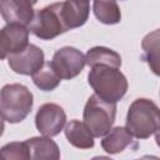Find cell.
<instances>
[{
	"instance_id": "cell-1",
	"label": "cell",
	"mask_w": 160,
	"mask_h": 160,
	"mask_svg": "<svg viewBox=\"0 0 160 160\" xmlns=\"http://www.w3.org/2000/svg\"><path fill=\"white\" fill-rule=\"evenodd\" d=\"M88 81L94 92L109 102H118L128 91V80L119 68L109 65L92 66L88 75Z\"/></svg>"
},
{
	"instance_id": "cell-2",
	"label": "cell",
	"mask_w": 160,
	"mask_h": 160,
	"mask_svg": "<svg viewBox=\"0 0 160 160\" xmlns=\"http://www.w3.org/2000/svg\"><path fill=\"white\" fill-rule=\"evenodd\" d=\"M126 128L138 139H146L160 129V109L145 98L131 102L126 115Z\"/></svg>"
},
{
	"instance_id": "cell-3",
	"label": "cell",
	"mask_w": 160,
	"mask_h": 160,
	"mask_svg": "<svg viewBox=\"0 0 160 160\" xmlns=\"http://www.w3.org/2000/svg\"><path fill=\"white\" fill-rule=\"evenodd\" d=\"M34 104L32 92L22 84H8L0 92L1 118L6 122L22 121L31 111Z\"/></svg>"
},
{
	"instance_id": "cell-4",
	"label": "cell",
	"mask_w": 160,
	"mask_h": 160,
	"mask_svg": "<svg viewBox=\"0 0 160 160\" xmlns=\"http://www.w3.org/2000/svg\"><path fill=\"white\" fill-rule=\"evenodd\" d=\"M115 115L116 104L105 101L96 94H92L88 99L82 112L84 122L95 138L104 136L112 128Z\"/></svg>"
},
{
	"instance_id": "cell-5",
	"label": "cell",
	"mask_w": 160,
	"mask_h": 160,
	"mask_svg": "<svg viewBox=\"0 0 160 160\" xmlns=\"http://www.w3.org/2000/svg\"><path fill=\"white\" fill-rule=\"evenodd\" d=\"M30 32L41 40H51L69 29L66 28L61 15V2H54L39 9L29 25Z\"/></svg>"
},
{
	"instance_id": "cell-6",
	"label": "cell",
	"mask_w": 160,
	"mask_h": 160,
	"mask_svg": "<svg viewBox=\"0 0 160 160\" xmlns=\"http://www.w3.org/2000/svg\"><path fill=\"white\" fill-rule=\"evenodd\" d=\"M55 71L61 79L70 80L76 78L86 65L85 55L72 46L59 49L50 61Z\"/></svg>"
},
{
	"instance_id": "cell-7",
	"label": "cell",
	"mask_w": 160,
	"mask_h": 160,
	"mask_svg": "<svg viewBox=\"0 0 160 160\" xmlns=\"http://www.w3.org/2000/svg\"><path fill=\"white\" fill-rule=\"evenodd\" d=\"M66 124V114L64 109L54 102L41 105L35 116V125L40 134L45 136H56Z\"/></svg>"
},
{
	"instance_id": "cell-8",
	"label": "cell",
	"mask_w": 160,
	"mask_h": 160,
	"mask_svg": "<svg viewBox=\"0 0 160 160\" xmlns=\"http://www.w3.org/2000/svg\"><path fill=\"white\" fill-rule=\"evenodd\" d=\"M44 51L34 44H29L24 50L8 56L10 69L20 75L35 74L44 65Z\"/></svg>"
},
{
	"instance_id": "cell-9",
	"label": "cell",
	"mask_w": 160,
	"mask_h": 160,
	"mask_svg": "<svg viewBox=\"0 0 160 160\" xmlns=\"http://www.w3.org/2000/svg\"><path fill=\"white\" fill-rule=\"evenodd\" d=\"M30 29L22 24H6L0 32L1 59L24 50L29 45Z\"/></svg>"
},
{
	"instance_id": "cell-10",
	"label": "cell",
	"mask_w": 160,
	"mask_h": 160,
	"mask_svg": "<svg viewBox=\"0 0 160 160\" xmlns=\"http://www.w3.org/2000/svg\"><path fill=\"white\" fill-rule=\"evenodd\" d=\"M1 16L6 24H22L29 26L35 11L31 0H1Z\"/></svg>"
},
{
	"instance_id": "cell-11",
	"label": "cell",
	"mask_w": 160,
	"mask_h": 160,
	"mask_svg": "<svg viewBox=\"0 0 160 160\" xmlns=\"http://www.w3.org/2000/svg\"><path fill=\"white\" fill-rule=\"evenodd\" d=\"M90 14V0L61 1V15L69 30L82 26Z\"/></svg>"
},
{
	"instance_id": "cell-12",
	"label": "cell",
	"mask_w": 160,
	"mask_h": 160,
	"mask_svg": "<svg viewBox=\"0 0 160 160\" xmlns=\"http://www.w3.org/2000/svg\"><path fill=\"white\" fill-rule=\"evenodd\" d=\"M68 141L78 149H91L94 146V135L84 121L71 120L64 129Z\"/></svg>"
},
{
	"instance_id": "cell-13",
	"label": "cell",
	"mask_w": 160,
	"mask_h": 160,
	"mask_svg": "<svg viewBox=\"0 0 160 160\" xmlns=\"http://www.w3.org/2000/svg\"><path fill=\"white\" fill-rule=\"evenodd\" d=\"M132 138L134 135L126 126H116L104 135L101 146L108 154H119L132 142Z\"/></svg>"
},
{
	"instance_id": "cell-14",
	"label": "cell",
	"mask_w": 160,
	"mask_h": 160,
	"mask_svg": "<svg viewBox=\"0 0 160 160\" xmlns=\"http://www.w3.org/2000/svg\"><path fill=\"white\" fill-rule=\"evenodd\" d=\"M141 48L144 51V59L150 70L160 76V28L144 36Z\"/></svg>"
},
{
	"instance_id": "cell-15",
	"label": "cell",
	"mask_w": 160,
	"mask_h": 160,
	"mask_svg": "<svg viewBox=\"0 0 160 160\" xmlns=\"http://www.w3.org/2000/svg\"><path fill=\"white\" fill-rule=\"evenodd\" d=\"M31 159H59L60 150L50 136H35L26 140Z\"/></svg>"
},
{
	"instance_id": "cell-16",
	"label": "cell",
	"mask_w": 160,
	"mask_h": 160,
	"mask_svg": "<svg viewBox=\"0 0 160 160\" xmlns=\"http://www.w3.org/2000/svg\"><path fill=\"white\" fill-rule=\"evenodd\" d=\"M85 60L86 65H89L90 68L96 65H109L120 69L121 66V56L116 51L105 46H95L88 50Z\"/></svg>"
},
{
	"instance_id": "cell-17",
	"label": "cell",
	"mask_w": 160,
	"mask_h": 160,
	"mask_svg": "<svg viewBox=\"0 0 160 160\" xmlns=\"http://www.w3.org/2000/svg\"><path fill=\"white\" fill-rule=\"evenodd\" d=\"M92 11L96 19L106 25H114L121 20V11L116 0H94Z\"/></svg>"
},
{
	"instance_id": "cell-18",
	"label": "cell",
	"mask_w": 160,
	"mask_h": 160,
	"mask_svg": "<svg viewBox=\"0 0 160 160\" xmlns=\"http://www.w3.org/2000/svg\"><path fill=\"white\" fill-rule=\"evenodd\" d=\"M31 76L35 86L42 91H51L56 89L61 81V78L58 75V72L55 71L50 61L44 62V65Z\"/></svg>"
},
{
	"instance_id": "cell-19",
	"label": "cell",
	"mask_w": 160,
	"mask_h": 160,
	"mask_svg": "<svg viewBox=\"0 0 160 160\" xmlns=\"http://www.w3.org/2000/svg\"><path fill=\"white\" fill-rule=\"evenodd\" d=\"M1 155L5 159H31L28 142H9L1 148Z\"/></svg>"
},
{
	"instance_id": "cell-20",
	"label": "cell",
	"mask_w": 160,
	"mask_h": 160,
	"mask_svg": "<svg viewBox=\"0 0 160 160\" xmlns=\"http://www.w3.org/2000/svg\"><path fill=\"white\" fill-rule=\"evenodd\" d=\"M155 141H156V145L160 148V129L155 132Z\"/></svg>"
},
{
	"instance_id": "cell-21",
	"label": "cell",
	"mask_w": 160,
	"mask_h": 160,
	"mask_svg": "<svg viewBox=\"0 0 160 160\" xmlns=\"http://www.w3.org/2000/svg\"><path fill=\"white\" fill-rule=\"evenodd\" d=\"M31 1H32V2H34V5H35V4H36V2H38V0H31Z\"/></svg>"
}]
</instances>
